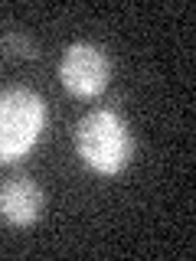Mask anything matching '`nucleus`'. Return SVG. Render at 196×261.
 <instances>
[{"instance_id":"obj_1","label":"nucleus","mask_w":196,"mask_h":261,"mask_svg":"<svg viewBox=\"0 0 196 261\" xmlns=\"http://www.w3.org/2000/svg\"><path fill=\"white\" fill-rule=\"evenodd\" d=\"M76 150L95 173H121L134 150L128 121L111 108H92L76 124Z\"/></svg>"},{"instance_id":"obj_2","label":"nucleus","mask_w":196,"mask_h":261,"mask_svg":"<svg viewBox=\"0 0 196 261\" xmlns=\"http://www.w3.org/2000/svg\"><path fill=\"white\" fill-rule=\"evenodd\" d=\"M46 127V101L33 88H0V160L16 163L36 147Z\"/></svg>"},{"instance_id":"obj_3","label":"nucleus","mask_w":196,"mask_h":261,"mask_svg":"<svg viewBox=\"0 0 196 261\" xmlns=\"http://www.w3.org/2000/svg\"><path fill=\"white\" fill-rule=\"evenodd\" d=\"M111 75V62L102 46L95 43H72L59 59V79L72 95L95 98L105 92Z\"/></svg>"},{"instance_id":"obj_5","label":"nucleus","mask_w":196,"mask_h":261,"mask_svg":"<svg viewBox=\"0 0 196 261\" xmlns=\"http://www.w3.org/2000/svg\"><path fill=\"white\" fill-rule=\"evenodd\" d=\"M0 53L7 56V59H36V43L27 36V33H16V30H10V33H4L0 36Z\"/></svg>"},{"instance_id":"obj_4","label":"nucleus","mask_w":196,"mask_h":261,"mask_svg":"<svg viewBox=\"0 0 196 261\" xmlns=\"http://www.w3.org/2000/svg\"><path fill=\"white\" fill-rule=\"evenodd\" d=\"M43 209V193L27 173H16L0 183V216L10 225H33Z\"/></svg>"}]
</instances>
